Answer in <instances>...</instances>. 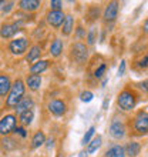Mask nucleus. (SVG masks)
<instances>
[{
  "mask_svg": "<svg viewBox=\"0 0 148 157\" xmlns=\"http://www.w3.org/2000/svg\"><path fill=\"white\" fill-rule=\"evenodd\" d=\"M23 94H24V84H23L21 80H17V82L12 86V89H10L7 101H6L7 106H10V107H16L17 104H19V101L21 100V97H23Z\"/></svg>",
  "mask_w": 148,
  "mask_h": 157,
  "instance_id": "1",
  "label": "nucleus"
},
{
  "mask_svg": "<svg viewBox=\"0 0 148 157\" xmlns=\"http://www.w3.org/2000/svg\"><path fill=\"white\" fill-rule=\"evenodd\" d=\"M118 106L123 110H131L135 106V96L132 94L131 91H123L118 96Z\"/></svg>",
  "mask_w": 148,
  "mask_h": 157,
  "instance_id": "2",
  "label": "nucleus"
},
{
  "mask_svg": "<svg viewBox=\"0 0 148 157\" xmlns=\"http://www.w3.org/2000/svg\"><path fill=\"white\" fill-rule=\"evenodd\" d=\"M14 127H16V117L13 114H7L0 120V134L7 136L14 130Z\"/></svg>",
  "mask_w": 148,
  "mask_h": 157,
  "instance_id": "3",
  "label": "nucleus"
},
{
  "mask_svg": "<svg viewBox=\"0 0 148 157\" xmlns=\"http://www.w3.org/2000/svg\"><path fill=\"white\" fill-rule=\"evenodd\" d=\"M71 54L76 62L78 63H84L87 60V56H88V50L83 43H76V44L71 47Z\"/></svg>",
  "mask_w": 148,
  "mask_h": 157,
  "instance_id": "4",
  "label": "nucleus"
},
{
  "mask_svg": "<svg viewBox=\"0 0 148 157\" xmlns=\"http://www.w3.org/2000/svg\"><path fill=\"white\" fill-rule=\"evenodd\" d=\"M135 130L140 134L148 133V113L145 112L138 113V116L135 117Z\"/></svg>",
  "mask_w": 148,
  "mask_h": 157,
  "instance_id": "5",
  "label": "nucleus"
},
{
  "mask_svg": "<svg viewBox=\"0 0 148 157\" xmlns=\"http://www.w3.org/2000/svg\"><path fill=\"white\" fill-rule=\"evenodd\" d=\"M64 19H66V16H64V13L61 10H51L47 14V21L53 27H60L64 23Z\"/></svg>",
  "mask_w": 148,
  "mask_h": 157,
  "instance_id": "6",
  "label": "nucleus"
},
{
  "mask_svg": "<svg viewBox=\"0 0 148 157\" xmlns=\"http://www.w3.org/2000/svg\"><path fill=\"white\" fill-rule=\"evenodd\" d=\"M20 26H21V21H14L12 25H3L0 33H2V36L4 39H9V37H12V36H14L20 30Z\"/></svg>",
  "mask_w": 148,
  "mask_h": 157,
  "instance_id": "7",
  "label": "nucleus"
},
{
  "mask_svg": "<svg viewBox=\"0 0 148 157\" xmlns=\"http://www.w3.org/2000/svg\"><path fill=\"white\" fill-rule=\"evenodd\" d=\"M27 49V40L26 39H16L10 43V52L13 54H23Z\"/></svg>",
  "mask_w": 148,
  "mask_h": 157,
  "instance_id": "8",
  "label": "nucleus"
},
{
  "mask_svg": "<svg viewBox=\"0 0 148 157\" xmlns=\"http://www.w3.org/2000/svg\"><path fill=\"white\" fill-rule=\"evenodd\" d=\"M49 110L54 116H61L66 113V104L63 103L61 100H53L49 103Z\"/></svg>",
  "mask_w": 148,
  "mask_h": 157,
  "instance_id": "9",
  "label": "nucleus"
},
{
  "mask_svg": "<svg viewBox=\"0 0 148 157\" xmlns=\"http://www.w3.org/2000/svg\"><path fill=\"white\" fill-rule=\"evenodd\" d=\"M110 133L114 139H123L125 136V127L121 121H114L110 127Z\"/></svg>",
  "mask_w": 148,
  "mask_h": 157,
  "instance_id": "10",
  "label": "nucleus"
},
{
  "mask_svg": "<svg viewBox=\"0 0 148 157\" xmlns=\"http://www.w3.org/2000/svg\"><path fill=\"white\" fill-rule=\"evenodd\" d=\"M117 14H118V3L117 2H111L107 6V9H105V12H104V17H105L107 21H113L115 20Z\"/></svg>",
  "mask_w": 148,
  "mask_h": 157,
  "instance_id": "11",
  "label": "nucleus"
},
{
  "mask_svg": "<svg viewBox=\"0 0 148 157\" xmlns=\"http://www.w3.org/2000/svg\"><path fill=\"white\" fill-rule=\"evenodd\" d=\"M31 107H33V100L30 99V97L21 99L20 101H19V104L16 106V113L17 114H21V113L27 112V110H31Z\"/></svg>",
  "mask_w": 148,
  "mask_h": 157,
  "instance_id": "12",
  "label": "nucleus"
},
{
  "mask_svg": "<svg viewBox=\"0 0 148 157\" xmlns=\"http://www.w3.org/2000/svg\"><path fill=\"white\" fill-rule=\"evenodd\" d=\"M12 89V83L7 76H0V96H6Z\"/></svg>",
  "mask_w": 148,
  "mask_h": 157,
  "instance_id": "13",
  "label": "nucleus"
},
{
  "mask_svg": "<svg viewBox=\"0 0 148 157\" xmlns=\"http://www.w3.org/2000/svg\"><path fill=\"white\" fill-rule=\"evenodd\" d=\"M39 6H40V2H37V0H21L20 2V7L23 10H29V12L36 10Z\"/></svg>",
  "mask_w": 148,
  "mask_h": 157,
  "instance_id": "14",
  "label": "nucleus"
},
{
  "mask_svg": "<svg viewBox=\"0 0 148 157\" xmlns=\"http://www.w3.org/2000/svg\"><path fill=\"white\" fill-rule=\"evenodd\" d=\"M27 84L31 90H37L41 84V77L39 75H31L27 77Z\"/></svg>",
  "mask_w": 148,
  "mask_h": 157,
  "instance_id": "15",
  "label": "nucleus"
},
{
  "mask_svg": "<svg viewBox=\"0 0 148 157\" xmlns=\"http://www.w3.org/2000/svg\"><path fill=\"white\" fill-rule=\"evenodd\" d=\"M140 150H141V146L138 143H135V141H132V143H128L127 149H125V154H128L130 157H135L137 154L140 153Z\"/></svg>",
  "mask_w": 148,
  "mask_h": 157,
  "instance_id": "16",
  "label": "nucleus"
},
{
  "mask_svg": "<svg viewBox=\"0 0 148 157\" xmlns=\"http://www.w3.org/2000/svg\"><path fill=\"white\" fill-rule=\"evenodd\" d=\"M47 67H49V62H47V60H40V62H37L36 64H33L30 70H31L33 75H39L41 71H44Z\"/></svg>",
  "mask_w": 148,
  "mask_h": 157,
  "instance_id": "17",
  "label": "nucleus"
},
{
  "mask_svg": "<svg viewBox=\"0 0 148 157\" xmlns=\"http://www.w3.org/2000/svg\"><path fill=\"white\" fill-rule=\"evenodd\" d=\"M107 157H125V151L121 146H114V147H111L108 150L107 153H105Z\"/></svg>",
  "mask_w": 148,
  "mask_h": 157,
  "instance_id": "18",
  "label": "nucleus"
},
{
  "mask_svg": "<svg viewBox=\"0 0 148 157\" xmlns=\"http://www.w3.org/2000/svg\"><path fill=\"white\" fill-rule=\"evenodd\" d=\"M63 52V41L56 39V40L51 43V47H50V53L53 54V56H60V53Z\"/></svg>",
  "mask_w": 148,
  "mask_h": 157,
  "instance_id": "19",
  "label": "nucleus"
},
{
  "mask_svg": "<svg viewBox=\"0 0 148 157\" xmlns=\"http://www.w3.org/2000/svg\"><path fill=\"white\" fill-rule=\"evenodd\" d=\"M46 137H44V133L43 132H37L36 134H34L33 140H31V146H33L34 149H37V147H40L43 143H44Z\"/></svg>",
  "mask_w": 148,
  "mask_h": 157,
  "instance_id": "20",
  "label": "nucleus"
},
{
  "mask_svg": "<svg viewBox=\"0 0 148 157\" xmlns=\"http://www.w3.org/2000/svg\"><path fill=\"white\" fill-rule=\"evenodd\" d=\"M73 26H74L73 17H71V16H66L64 23H63V33H64V34H70L71 30H73Z\"/></svg>",
  "mask_w": 148,
  "mask_h": 157,
  "instance_id": "21",
  "label": "nucleus"
},
{
  "mask_svg": "<svg viewBox=\"0 0 148 157\" xmlns=\"http://www.w3.org/2000/svg\"><path fill=\"white\" fill-rule=\"evenodd\" d=\"M40 54H41V47H40V46H33V47H31V50L29 52V54H27L26 60H27V62H33V60H36Z\"/></svg>",
  "mask_w": 148,
  "mask_h": 157,
  "instance_id": "22",
  "label": "nucleus"
},
{
  "mask_svg": "<svg viewBox=\"0 0 148 157\" xmlns=\"http://www.w3.org/2000/svg\"><path fill=\"white\" fill-rule=\"evenodd\" d=\"M100 146H101V137L100 136L94 137V139L91 140V143H88V153H94V151H97V150L100 149Z\"/></svg>",
  "mask_w": 148,
  "mask_h": 157,
  "instance_id": "23",
  "label": "nucleus"
},
{
  "mask_svg": "<svg viewBox=\"0 0 148 157\" xmlns=\"http://www.w3.org/2000/svg\"><path fill=\"white\" fill-rule=\"evenodd\" d=\"M33 117H34V113L33 110H27V112L21 113L20 114V120L23 124H30L31 121H33Z\"/></svg>",
  "mask_w": 148,
  "mask_h": 157,
  "instance_id": "24",
  "label": "nucleus"
},
{
  "mask_svg": "<svg viewBox=\"0 0 148 157\" xmlns=\"http://www.w3.org/2000/svg\"><path fill=\"white\" fill-rule=\"evenodd\" d=\"M2 146H3L4 150L16 149V143H14V140H12V139H4V140L2 141Z\"/></svg>",
  "mask_w": 148,
  "mask_h": 157,
  "instance_id": "25",
  "label": "nucleus"
},
{
  "mask_svg": "<svg viewBox=\"0 0 148 157\" xmlns=\"http://www.w3.org/2000/svg\"><path fill=\"white\" fill-rule=\"evenodd\" d=\"M137 67H140V69H147L148 67V53L144 54V56L137 62Z\"/></svg>",
  "mask_w": 148,
  "mask_h": 157,
  "instance_id": "26",
  "label": "nucleus"
},
{
  "mask_svg": "<svg viewBox=\"0 0 148 157\" xmlns=\"http://www.w3.org/2000/svg\"><path fill=\"white\" fill-rule=\"evenodd\" d=\"M94 132H95V127H90V130L86 133V136L83 137V144H88V141L91 140V137H93Z\"/></svg>",
  "mask_w": 148,
  "mask_h": 157,
  "instance_id": "27",
  "label": "nucleus"
},
{
  "mask_svg": "<svg viewBox=\"0 0 148 157\" xmlns=\"http://www.w3.org/2000/svg\"><path fill=\"white\" fill-rule=\"evenodd\" d=\"M81 100L83 101H86V103L91 101V100H93V93H91V91H83L81 93Z\"/></svg>",
  "mask_w": 148,
  "mask_h": 157,
  "instance_id": "28",
  "label": "nucleus"
},
{
  "mask_svg": "<svg viewBox=\"0 0 148 157\" xmlns=\"http://www.w3.org/2000/svg\"><path fill=\"white\" fill-rule=\"evenodd\" d=\"M105 69H107V66H105V64H104V63H103V64H101V66H100L98 69L95 70L94 76H95V77H97V78H100V77H101V76L104 75V71H105Z\"/></svg>",
  "mask_w": 148,
  "mask_h": 157,
  "instance_id": "29",
  "label": "nucleus"
},
{
  "mask_svg": "<svg viewBox=\"0 0 148 157\" xmlns=\"http://www.w3.org/2000/svg\"><path fill=\"white\" fill-rule=\"evenodd\" d=\"M50 6H51V9H54V10H60L63 6V2H58V0H53V2H50Z\"/></svg>",
  "mask_w": 148,
  "mask_h": 157,
  "instance_id": "30",
  "label": "nucleus"
},
{
  "mask_svg": "<svg viewBox=\"0 0 148 157\" xmlns=\"http://www.w3.org/2000/svg\"><path fill=\"white\" fill-rule=\"evenodd\" d=\"M138 87H140L142 91H145V93H148V80H144L142 83H140L138 84Z\"/></svg>",
  "mask_w": 148,
  "mask_h": 157,
  "instance_id": "31",
  "label": "nucleus"
},
{
  "mask_svg": "<svg viewBox=\"0 0 148 157\" xmlns=\"http://www.w3.org/2000/svg\"><path fill=\"white\" fill-rule=\"evenodd\" d=\"M12 7H13V3H3V12L4 13H9L10 10H12Z\"/></svg>",
  "mask_w": 148,
  "mask_h": 157,
  "instance_id": "32",
  "label": "nucleus"
},
{
  "mask_svg": "<svg viewBox=\"0 0 148 157\" xmlns=\"http://www.w3.org/2000/svg\"><path fill=\"white\" fill-rule=\"evenodd\" d=\"M124 71H125V62L123 60V62L120 63V67H118V75H120V76H123V75H124Z\"/></svg>",
  "mask_w": 148,
  "mask_h": 157,
  "instance_id": "33",
  "label": "nucleus"
},
{
  "mask_svg": "<svg viewBox=\"0 0 148 157\" xmlns=\"http://www.w3.org/2000/svg\"><path fill=\"white\" fill-rule=\"evenodd\" d=\"M16 133L19 134V136H21V137H26V136H27V133H26V130L23 127H17L16 128Z\"/></svg>",
  "mask_w": 148,
  "mask_h": 157,
  "instance_id": "34",
  "label": "nucleus"
},
{
  "mask_svg": "<svg viewBox=\"0 0 148 157\" xmlns=\"http://www.w3.org/2000/svg\"><path fill=\"white\" fill-rule=\"evenodd\" d=\"M94 40H95V30H91L90 32V34H88V43H94Z\"/></svg>",
  "mask_w": 148,
  "mask_h": 157,
  "instance_id": "35",
  "label": "nucleus"
},
{
  "mask_svg": "<svg viewBox=\"0 0 148 157\" xmlns=\"http://www.w3.org/2000/svg\"><path fill=\"white\" fill-rule=\"evenodd\" d=\"M142 29H144V33L148 34V20L144 23V26H142Z\"/></svg>",
  "mask_w": 148,
  "mask_h": 157,
  "instance_id": "36",
  "label": "nucleus"
},
{
  "mask_svg": "<svg viewBox=\"0 0 148 157\" xmlns=\"http://www.w3.org/2000/svg\"><path fill=\"white\" fill-rule=\"evenodd\" d=\"M53 143H54L53 139H49V141H47V147H51V146H53Z\"/></svg>",
  "mask_w": 148,
  "mask_h": 157,
  "instance_id": "37",
  "label": "nucleus"
},
{
  "mask_svg": "<svg viewBox=\"0 0 148 157\" xmlns=\"http://www.w3.org/2000/svg\"><path fill=\"white\" fill-rule=\"evenodd\" d=\"M77 34H78V36H80V37H81V36H83V29H81V27H78V30H77Z\"/></svg>",
  "mask_w": 148,
  "mask_h": 157,
  "instance_id": "38",
  "label": "nucleus"
},
{
  "mask_svg": "<svg viewBox=\"0 0 148 157\" xmlns=\"http://www.w3.org/2000/svg\"><path fill=\"white\" fill-rule=\"evenodd\" d=\"M78 157H87V153H84V151H81V153L78 154Z\"/></svg>",
  "mask_w": 148,
  "mask_h": 157,
  "instance_id": "39",
  "label": "nucleus"
}]
</instances>
